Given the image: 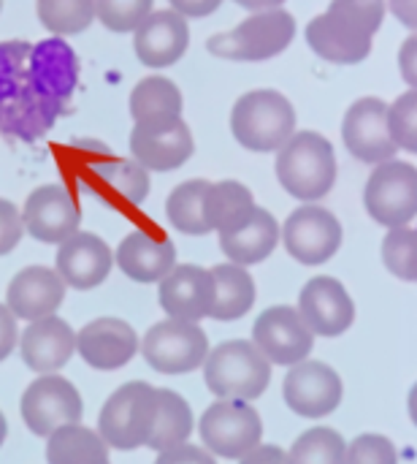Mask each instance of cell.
<instances>
[{"label": "cell", "instance_id": "cell-36", "mask_svg": "<svg viewBox=\"0 0 417 464\" xmlns=\"http://www.w3.org/2000/svg\"><path fill=\"white\" fill-rule=\"evenodd\" d=\"M383 264L393 277L417 283V228H388L383 239Z\"/></svg>", "mask_w": 417, "mask_h": 464}, {"label": "cell", "instance_id": "cell-5", "mask_svg": "<svg viewBox=\"0 0 417 464\" xmlns=\"http://www.w3.org/2000/svg\"><path fill=\"white\" fill-rule=\"evenodd\" d=\"M296 38V19L285 8L255 11L233 30L217 33L206 41L209 54L236 63H261L282 54Z\"/></svg>", "mask_w": 417, "mask_h": 464}, {"label": "cell", "instance_id": "cell-24", "mask_svg": "<svg viewBox=\"0 0 417 464\" xmlns=\"http://www.w3.org/2000/svg\"><path fill=\"white\" fill-rule=\"evenodd\" d=\"M122 275L136 283H160L176 266V247L168 237H152L149 231H130L114 256Z\"/></svg>", "mask_w": 417, "mask_h": 464}, {"label": "cell", "instance_id": "cell-17", "mask_svg": "<svg viewBox=\"0 0 417 464\" xmlns=\"http://www.w3.org/2000/svg\"><path fill=\"white\" fill-rule=\"evenodd\" d=\"M299 313L304 315L315 337H339L355 321V304L347 288L328 275H317L301 288Z\"/></svg>", "mask_w": 417, "mask_h": 464}, {"label": "cell", "instance_id": "cell-31", "mask_svg": "<svg viewBox=\"0 0 417 464\" xmlns=\"http://www.w3.org/2000/svg\"><path fill=\"white\" fill-rule=\"evenodd\" d=\"M212 182L209 179H187L176 185L168 198H166V218L168 223L190 237H204L209 234V220H206V196H209Z\"/></svg>", "mask_w": 417, "mask_h": 464}, {"label": "cell", "instance_id": "cell-8", "mask_svg": "<svg viewBox=\"0 0 417 464\" xmlns=\"http://www.w3.org/2000/svg\"><path fill=\"white\" fill-rule=\"evenodd\" d=\"M369 218L385 228L410 226L417 218V169L404 160L377 163L364 190Z\"/></svg>", "mask_w": 417, "mask_h": 464}, {"label": "cell", "instance_id": "cell-35", "mask_svg": "<svg viewBox=\"0 0 417 464\" xmlns=\"http://www.w3.org/2000/svg\"><path fill=\"white\" fill-rule=\"evenodd\" d=\"M290 464H347V443L331 427L307 430L288 451Z\"/></svg>", "mask_w": 417, "mask_h": 464}, {"label": "cell", "instance_id": "cell-21", "mask_svg": "<svg viewBox=\"0 0 417 464\" xmlns=\"http://www.w3.org/2000/svg\"><path fill=\"white\" fill-rule=\"evenodd\" d=\"M65 299V283L57 269L49 266H24L14 275L5 291L8 310L22 321H41L60 310Z\"/></svg>", "mask_w": 417, "mask_h": 464}, {"label": "cell", "instance_id": "cell-4", "mask_svg": "<svg viewBox=\"0 0 417 464\" xmlns=\"http://www.w3.org/2000/svg\"><path fill=\"white\" fill-rule=\"evenodd\" d=\"M271 381V362L250 340L217 345L204 362V383L217 400H258Z\"/></svg>", "mask_w": 417, "mask_h": 464}, {"label": "cell", "instance_id": "cell-27", "mask_svg": "<svg viewBox=\"0 0 417 464\" xmlns=\"http://www.w3.org/2000/svg\"><path fill=\"white\" fill-rule=\"evenodd\" d=\"M98 196L114 207H138L149 196V171L133 158H109L92 166Z\"/></svg>", "mask_w": 417, "mask_h": 464}, {"label": "cell", "instance_id": "cell-6", "mask_svg": "<svg viewBox=\"0 0 417 464\" xmlns=\"http://www.w3.org/2000/svg\"><path fill=\"white\" fill-rule=\"evenodd\" d=\"M157 421V389L144 381L119 386L98 416V432L109 449L136 451L149 446Z\"/></svg>", "mask_w": 417, "mask_h": 464}, {"label": "cell", "instance_id": "cell-45", "mask_svg": "<svg viewBox=\"0 0 417 464\" xmlns=\"http://www.w3.org/2000/svg\"><path fill=\"white\" fill-rule=\"evenodd\" d=\"M242 464H290L288 462V451H282L280 446H258L252 454H247Z\"/></svg>", "mask_w": 417, "mask_h": 464}, {"label": "cell", "instance_id": "cell-30", "mask_svg": "<svg viewBox=\"0 0 417 464\" xmlns=\"http://www.w3.org/2000/svg\"><path fill=\"white\" fill-rule=\"evenodd\" d=\"M46 462L49 464H111L109 446L100 432H92L81 424L60 427L49 435L46 443Z\"/></svg>", "mask_w": 417, "mask_h": 464}, {"label": "cell", "instance_id": "cell-9", "mask_svg": "<svg viewBox=\"0 0 417 464\" xmlns=\"http://www.w3.org/2000/svg\"><path fill=\"white\" fill-rule=\"evenodd\" d=\"M141 353L152 370L163 375H185L204 367L209 356V340L198 324L168 318L144 334Z\"/></svg>", "mask_w": 417, "mask_h": 464}, {"label": "cell", "instance_id": "cell-34", "mask_svg": "<svg viewBox=\"0 0 417 464\" xmlns=\"http://www.w3.org/2000/svg\"><path fill=\"white\" fill-rule=\"evenodd\" d=\"M38 22L54 35L84 33L95 22V0H35Z\"/></svg>", "mask_w": 417, "mask_h": 464}, {"label": "cell", "instance_id": "cell-29", "mask_svg": "<svg viewBox=\"0 0 417 464\" xmlns=\"http://www.w3.org/2000/svg\"><path fill=\"white\" fill-rule=\"evenodd\" d=\"M252 212H255V198L247 185L236 179L212 182L206 196V220L212 231L217 234L236 231L252 218Z\"/></svg>", "mask_w": 417, "mask_h": 464}, {"label": "cell", "instance_id": "cell-40", "mask_svg": "<svg viewBox=\"0 0 417 464\" xmlns=\"http://www.w3.org/2000/svg\"><path fill=\"white\" fill-rule=\"evenodd\" d=\"M24 234L22 212L14 207V201L0 198V256H8Z\"/></svg>", "mask_w": 417, "mask_h": 464}, {"label": "cell", "instance_id": "cell-28", "mask_svg": "<svg viewBox=\"0 0 417 464\" xmlns=\"http://www.w3.org/2000/svg\"><path fill=\"white\" fill-rule=\"evenodd\" d=\"M214 277V307L212 315L214 321H239L244 318L252 304H255V280L247 272V266L239 264H217L212 269Z\"/></svg>", "mask_w": 417, "mask_h": 464}, {"label": "cell", "instance_id": "cell-42", "mask_svg": "<svg viewBox=\"0 0 417 464\" xmlns=\"http://www.w3.org/2000/svg\"><path fill=\"white\" fill-rule=\"evenodd\" d=\"M19 340L16 332V315L8 310V304H0V362L11 356L14 345Z\"/></svg>", "mask_w": 417, "mask_h": 464}, {"label": "cell", "instance_id": "cell-49", "mask_svg": "<svg viewBox=\"0 0 417 464\" xmlns=\"http://www.w3.org/2000/svg\"><path fill=\"white\" fill-rule=\"evenodd\" d=\"M5 435H8V427H5V419H3V413H0V446L5 443Z\"/></svg>", "mask_w": 417, "mask_h": 464}, {"label": "cell", "instance_id": "cell-33", "mask_svg": "<svg viewBox=\"0 0 417 464\" xmlns=\"http://www.w3.org/2000/svg\"><path fill=\"white\" fill-rule=\"evenodd\" d=\"M130 114L136 122L160 114H182V90L166 76H147L130 92Z\"/></svg>", "mask_w": 417, "mask_h": 464}, {"label": "cell", "instance_id": "cell-2", "mask_svg": "<svg viewBox=\"0 0 417 464\" xmlns=\"http://www.w3.org/2000/svg\"><path fill=\"white\" fill-rule=\"evenodd\" d=\"M334 144L317 130H296L277 152V179L299 201H320L336 185Z\"/></svg>", "mask_w": 417, "mask_h": 464}, {"label": "cell", "instance_id": "cell-39", "mask_svg": "<svg viewBox=\"0 0 417 464\" xmlns=\"http://www.w3.org/2000/svg\"><path fill=\"white\" fill-rule=\"evenodd\" d=\"M347 464H399V454L385 435H358L347 446Z\"/></svg>", "mask_w": 417, "mask_h": 464}, {"label": "cell", "instance_id": "cell-20", "mask_svg": "<svg viewBox=\"0 0 417 464\" xmlns=\"http://www.w3.org/2000/svg\"><path fill=\"white\" fill-rule=\"evenodd\" d=\"M111 264H114L111 247L100 237L90 231H76L60 245L54 269L65 285L76 291H92L109 277Z\"/></svg>", "mask_w": 417, "mask_h": 464}, {"label": "cell", "instance_id": "cell-22", "mask_svg": "<svg viewBox=\"0 0 417 464\" xmlns=\"http://www.w3.org/2000/svg\"><path fill=\"white\" fill-rule=\"evenodd\" d=\"M79 356L95 370H119L138 353V334L119 318H95L76 334Z\"/></svg>", "mask_w": 417, "mask_h": 464}, {"label": "cell", "instance_id": "cell-7", "mask_svg": "<svg viewBox=\"0 0 417 464\" xmlns=\"http://www.w3.org/2000/svg\"><path fill=\"white\" fill-rule=\"evenodd\" d=\"M201 440L209 454L225 459H244L261 446L263 421L247 400L212 402L201 416Z\"/></svg>", "mask_w": 417, "mask_h": 464}, {"label": "cell", "instance_id": "cell-15", "mask_svg": "<svg viewBox=\"0 0 417 464\" xmlns=\"http://www.w3.org/2000/svg\"><path fill=\"white\" fill-rule=\"evenodd\" d=\"M282 394H285L288 408L296 416L323 419V416H331L342 405L345 386L334 367L315 362V359H304L293 364L290 372L285 375Z\"/></svg>", "mask_w": 417, "mask_h": 464}, {"label": "cell", "instance_id": "cell-14", "mask_svg": "<svg viewBox=\"0 0 417 464\" xmlns=\"http://www.w3.org/2000/svg\"><path fill=\"white\" fill-rule=\"evenodd\" d=\"M342 139L347 152L369 166L393 160V155L399 152L388 125V103L374 95L358 98L347 109L342 120Z\"/></svg>", "mask_w": 417, "mask_h": 464}, {"label": "cell", "instance_id": "cell-44", "mask_svg": "<svg viewBox=\"0 0 417 464\" xmlns=\"http://www.w3.org/2000/svg\"><path fill=\"white\" fill-rule=\"evenodd\" d=\"M171 8L176 14H182L185 19H201V16H209L220 8L223 0H168Z\"/></svg>", "mask_w": 417, "mask_h": 464}, {"label": "cell", "instance_id": "cell-46", "mask_svg": "<svg viewBox=\"0 0 417 464\" xmlns=\"http://www.w3.org/2000/svg\"><path fill=\"white\" fill-rule=\"evenodd\" d=\"M388 8L404 27L417 30V0H388Z\"/></svg>", "mask_w": 417, "mask_h": 464}, {"label": "cell", "instance_id": "cell-16", "mask_svg": "<svg viewBox=\"0 0 417 464\" xmlns=\"http://www.w3.org/2000/svg\"><path fill=\"white\" fill-rule=\"evenodd\" d=\"M24 231L43 245H62L68 237L79 231L81 209L73 196L60 185L35 188L22 209Z\"/></svg>", "mask_w": 417, "mask_h": 464}, {"label": "cell", "instance_id": "cell-19", "mask_svg": "<svg viewBox=\"0 0 417 464\" xmlns=\"http://www.w3.org/2000/svg\"><path fill=\"white\" fill-rule=\"evenodd\" d=\"M190 46V24L174 8L152 11L133 30L136 57L147 68H168L176 65Z\"/></svg>", "mask_w": 417, "mask_h": 464}, {"label": "cell", "instance_id": "cell-26", "mask_svg": "<svg viewBox=\"0 0 417 464\" xmlns=\"http://www.w3.org/2000/svg\"><path fill=\"white\" fill-rule=\"evenodd\" d=\"M280 234L282 231H280V223L274 220V215L269 209L255 207L252 218L244 226H239L236 231H228V234H220V247L231 264L255 266L277 250Z\"/></svg>", "mask_w": 417, "mask_h": 464}, {"label": "cell", "instance_id": "cell-18", "mask_svg": "<svg viewBox=\"0 0 417 464\" xmlns=\"http://www.w3.org/2000/svg\"><path fill=\"white\" fill-rule=\"evenodd\" d=\"M160 307L166 315L179 321L198 324L201 318L212 315L214 307V277L212 269H204L198 264H182L174 266L163 280L157 291Z\"/></svg>", "mask_w": 417, "mask_h": 464}, {"label": "cell", "instance_id": "cell-23", "mask_svg": "<svg viewBox=\"0 0 417 464\" xmlns=\"http://www.w3.org/2000/svg\"><path fill=\"white\" fill-rule=\"evenodd\" d=\"M22 345V359L30 370L52 375L62 370L73 351H76V332L57 315L30 321L24 334L19 337Z\"/></svg>", "mask_w": 417, "mask_h": 464}, {"label": "cell", "instance_id": "cell-3", "mask_svg": "<svg viewBox=\"0 0 417 464\" xmlns=\"http://www.w3.org/2000/svg\"><path fill=\"white\" fill-rule=\"evenodd\" d=\"M231 133L250 152H280L296 133V109L277 90H250L231 109Z\"/></svg>", "mask_w": 417, "mask_h": 464}, {"label": "cell", "instance_id": "cell-10", "mask_svg": "<svg viewBox=\"0 0 417 464\" xmlns=\"http://www.w3.org/2000/svg\"><path fill=\"white\" fill-rule=\"evenodd\" d=\"M195 141L182 114L138 120L130 130V155L147 171H174L193 158Z\"/></svg>", "mask_w": 417, "mask_h": 464}, {"label": "cell", "instance_id": "cell-13", "mask_svg": "<svg viewBox=\"0 0 417 464\" xmlns=\"http://www.w3.org/2000/svg\"><path fill=\"white\" fill-rule=\"evenodd\" d=\"M252 343L271 364L293 367L309 359L315 348V332L296 307L277 304L258 315L252 326Z\"/></svg>", "mask_w": 417, "mask_h": 464}, {"label": "cell", "instance_id": "cell-25", "mask_svg": "<svg viewBox=\"0 0 417 464\" xmlns=\"http://www.w3.org/2000/svg\"><path fill=\"white\" fill-rule=\"evenodd\" d=\"M30 73H33V87L38 90V95L60 103L76 87L79 60H76L73 49L65 41H60V35H57V38L41 41L33 49Z\"/></svg>", "mask_w": 417, "mask_h": 464}, {"label": "cell", "instance_id": "cell-37", "mask_svg": "<svg viewBox=\"0 0 417 464\" xmlns=\"http://www.w3.org/2000/svg\"><path fill=\"white\" fill-rule=\"evenodd\" d=\"M155 0H95V19L111 33H133L149 14Z\"/></svg>", "mask_w": 417, "mask_h": 464}, {"label": "cell", "instance_id": "cell-41", "mask_svg": "<svg viewBox=\"0 0 417 464\" xmlns=\"http://www.w3.org/2000/svg\"><path fill=\"white\" fill-rule=\"evenodd\" d=\"M155 464H217L214 457L206 451V449H198V446H190V443H182V446H174V449H166L157 454Z\"/></svg>", "mask_w": 417, "mask_h": 464}, {"label": "cell", "instance_id": "cell-47", "mask_svg": "<svg viewBox=\"0 0 417 464\" xmlns=\"http://www.w3.org/2000/svg\"><path fill=\"white\" fill-rule=\"evenodd\" d=\"M233 3L255 14V11H269V8H282V3H285V0H233Z\"/></svg>", "mask_w": 417, "mask_h": 464}, {"label": "cell", "instance_id": "cell-11", "mask_svg": "<svg viewBox=\"0 0 417 464\" xmlns=\"http://www.w3.org/2000/svg\"><path fill=\"white\" fill-rule=\"evenodd\" d=\"M342 223L334 212L317 204H304L288 215L282 226V242L288 253L304 266H320L331 261L342 247Z\"/></svg>", "mask_w": 417, "mask_h": 464}, {"label": "cell", "instance_id": "cell-38", "mask_svg": "<svg viewBox=\"0 0 417 464\" xmlns=\"http://www.w3.org/2000/svg\"><path fill=\"white\" fill-rule=\"evenodd\" d=\"M388 125L396 147L417 155V90H407L388 106Z\"/></svg>", "mask_w": 417, "mask_h": 464}, {"label": "cell", "instance_id": "cell-48", "mask_svg": "<svg viewBox=\"0 0 417 464\" xmlns=\"http://www.w3.org/2000/svg\"><path fill=\"white\" fill-rule=\"evenodd\" d=\"M410 416H412V424L417 427V383L412 386V392H410Z\"/></svg>", "mask_w": 417, "mask_h": 464}, {"label": "cell", "instance_id": "cell-43", "mask_svg": "<svg viewBox=\"0 0 417 464\" xmlns=\"http://www.w3.org/2000/svg\"><path fill=\"white\" fill-rule=\"evenodd\" d=\"M399 71H402V79L417 90V35H410L402 49H399Z\"/></svg>", "mask_w": 417, "mask_h": 464}, {"label": "cell", "instance_id": "cell-12", "mask_svg": "<svg viewBox=\"0 0 417 464\" xmlns=\"http://www.w3.org/2000/svg\"><path fill=\"white\" fill-rule=\"evenodd\" d=\"M19 408L27 430L38 438H49L60 427L79 424L84 413L79 389L60 375H43L33 381L24 389Z\"/></svg>", "mask_w": 417, "mask_h": 464}, {"label": "cell", "instance_id": "cell-32", "mask_svg": "<svg viewBox=\"0 0 417 464\" xmlns=\"http://www.w3.org/2000/svg\"><path fill=\"white\" fill-rule=\"evenodd\" d=\"M190 432H193L190 405L176 392L157 389V421H155V432H152L147 449H155L160 454L166 449L187 443Z\"/></svg>", "mask_w": 417, "mask_h": 464}, {"label": "cell", "instance_id": "cell-1", "mask_svg": "<svg viewBox=\"0 0 417 464\" xmlns=\"http://www.w3.org/2000/svg\"><path fill=\"white\" fill-rule=\"evenodd\" d=\"M385 11L388 0H331V5L307 24V44L328 63L355 65L369 57Z\"/></svg>", "mask_w": 417, "mask_h": 464}, {"label": "cell", "instance_id": "cell-50", "mask_svg": "<svg viewBox=\"0 0 417 464\" xmlns=\"http://www.w3.org/2000/svg\"><path fill=\"white\" fill-rule=\"evenodd\" d=\"M0 8H3V0H0Z\"/></svg>", "mask_w": 417, "mask_h": 464}]
</instances>
